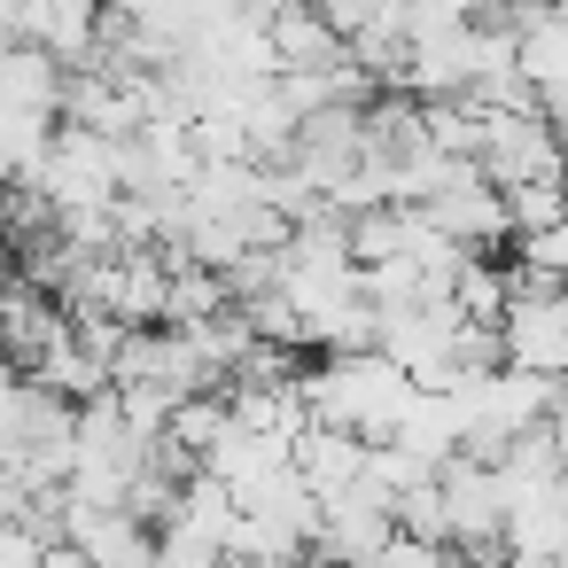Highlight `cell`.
I'll return each instance as SVG.
<instances>
[{
  "label": "cell",
  "instance_id": "5b68a950",
  "mask_svg": "<svg viewBox=\"0 0 568 568\" xmlns=\"http://www.w3.org/2000/svg\"><path fill=\"white\" fill-rule=\"evenodd\" d=\"M506 366H529V374H560L568 366V288H537V296H514L506 320Z\"/></svg>",
  "mask_w": 568,
  "mask_h": 568
},
{
  "label": "cell",
  "instance_id": "7a4b0ae2",
  "mask_svg": "<svg viewBox=\"0 0 568 568\" xmlns=\"http://www.w3.org/2000/svg\"><path fill=\"white\" fill-rule=\"evenodd\" d=\"M475 172L490 187H521V180H552L560 172V133L545 110H490L483 118V149H475Z\"/></svg>",
  "mask_w": 568,
  "mask_h": 568
},
{
  "label": "cell",
  "instance_id": "8992f818",
  "mask_svg": "<svg viewBox=\"0 0 568 568\" xmlns=\"http://www.w3.org/2000/svg\"><path fill=\"white\" fill-rule=\"evenodd\" d=\"M63 327H71V312H63L40 281H24V273L0 281V358H9L17 374H32V366H40V351H48Z\"/></svg>",
  "mask_w": 568,
  "mask_h": 568
},
{
  "label": "cell",
  "instance_id": "9c48e42d",
  "mask_svg": "<svg viewBox=\"0 0 568 568\" xmlns=\"http://www.w3.org/2000/svg\"><path fill=\"white\" fill-rule=\"evenodd\" d=\"M452 304H459V320H506V304H514V265L490 257V250H467L459 273H452Z\"/></svg>",
  "mask_w": 568,
  "mask_h": 568
},
{
  "label": "cell",
  "instance_id": "8fae6325",
  "mask_svg": "<svg viewBox=\"0 0 568 568\" xmlns=\"http://www.w3.org/2000/svg\"><path fill=\"white\" fill-rule=\"evenodd\" d=\"M389 514H397V529H405V537H428V545H444V537H452V529H444V483H436V475H420L413 490H397V498H389Z\"/></svg>",
  "mask_w": 568,
  "mask_h": 568
},
{
  "label": "cell",
  "instance_id": "52a82bcc",
  "mask_svg": "<svg viewBox=\"0 0 568 568\" xmlns=\"http://www.w3.org/2000/svg\"><path fill=\"white\" fill-rule=\"evenodd\" d=\"M288 467H296L320 498H335V490L358 483V467H366V436H358V428H335V420H304L296 444H288Z\"/></svg>",
  "mask_w": 568,
  "mask_h": 568
},
{
  "label": "cell",
  "instance_id": "3957f363",
  "mask_svg": "<svg viewBox=\"0 0 568 568\" xmlns=\"http://www.w3.org/2000/svg\"><path fill=\"white\" fill-rule=\"evenodd\" d=\"M397 537V514H389V498L382 490H366V483H351V490H335V498H320V529H312V552L320 560H335V568H351V560H366V552H382Z\"/></svg>",
  "mask_w": 568,
  "mask_h": 568
},
{
  "label": "cell",
  "instance_id": "277c9868",
  "mask_svg": "<svg viewBox=\"0 0 568 568\" xmlns=\"http://www.w3.org/2000/svg\"><path fill=\"white\" fill-rule=\"evenodd\" d=\"M63 537L79 545L87 568H156V529L125 506H79L63 490Z\"/></svg>",
  "mask_w": 568,
  "mask_h": 568
},
{
  "label": "cell",
  "instance_id": "ba28073f",
  "mask_svg": "<svg viewBox=\"0 0 568 568\" xmlns=\"http://www.w3.org/2000/svg\"><path fill=\"white\" fill-rule=\"evenodd\" d=\"M568 560V514L545 498H521L506 514V568H560Z\"/></svg>",
  "mask_w": 568,
  "mask_h": 568
},
{
  "label": "cell",
  "instance_id": "5bb4252c",
  "mask_svg": "<svg viewBox=\"0 0 568 568\" xmlns=\"http://www.w3.org/2000/svg\"><path fill=\"white\" fill-rule=\"evenodd\" d=\"M560 382H568V366H560Z\"/></svg>",
  "mask_w": 568,
  "mask_h": 568
},
{
  "label": "cell",
  "instance_id": "7c38bea8",
  "mask_svg": "<svg viewBox=\"0 0 568 568\" xmlns=\"http://www.w3.org/2000/svg\"><path fill=\"white\" fill-rule=\"evenodd\" d=\"M459 9H467V17H475V24H498V17H506V9H514V0H459Z\"/></svg>",
  "mask_w": 568,
  "mask_h": 568
},
{
  "label": "cell",
  "instance_id": "4fadbf2b",
  "mask_svg": "<svg viewBox=\"0 0 568 568\" xmlns=\"http://www.w3.org/2000/svg\"><path fill=\"white\" fill-rule=\"evenodd\" d=\"M552 180H560V195H568V141H560V172H552Z\"/></svg>",
  "mask_w": 568,
  "mask_h": 568
},
{
  "label": "cell",
  "instance_id": "6da1fadb",
  "mask_svg": "<svg viewBox=\"0 0 568 568\" xmlns=\"http://www.w3.org/2000/svg\"><path fill=\"white\" fill-rule=\"evenodd\" d=\"M296 389H304L312 420L358 428V436L374 444V436H397V420H405V405H413V389H420V382H413L389 351H335V358L304 366V374H296Z\"/></svg>",
  "mask_w": 568,
  "mask_h": 568
},
{
  "label": "cell",
  "instance_id": "30bf717a",
  "mask_svg": "<svg viewBox=\"0 0 568 568\" xmlns=\"http://www.w3.org/2000/svg\"><path fill=\"white\" fill-rule=\"evenodd\" d=\"M498 195H506V234H514V242L537 234V226H552V219H568L560 180H521V187H498Z\"/></svg>",
  "mask_w": 568,
  "mask_h": 568
}]
</instances>
